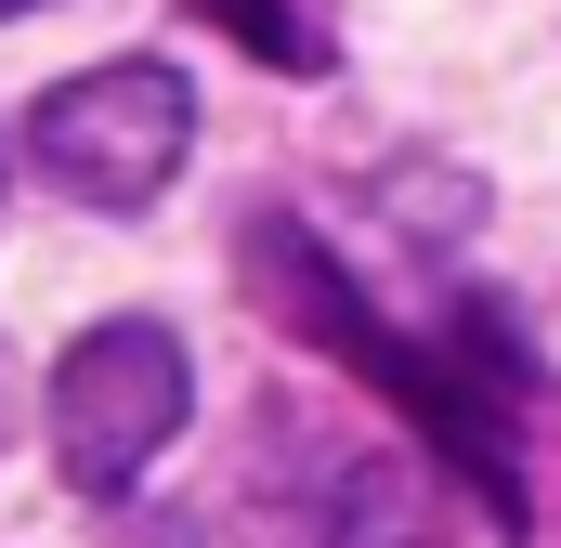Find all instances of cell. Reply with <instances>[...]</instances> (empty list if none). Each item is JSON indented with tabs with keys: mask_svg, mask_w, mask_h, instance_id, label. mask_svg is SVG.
<instances>
[{
	"mask_svg": "<svg viewBox=\"0 0 561 548\" xmlns=\"http://www.w3.org/2000/svg\"><path fill=\"white\" fill-rule=\"evenodd\" d=\"M249 262H262V287H275V313H287V327H300L313 353H340L353 379H379V392H392V406H405L431 444H444V457H457V470L483 483V510H496V523L523 536V470H510V431H496V406H510V392H496V379H470L457 353L405 340V327H392V313H379V300H366L353 274L313 249V222L262 209V222H249Z\"/></svg>",
	"mask_w": 561,
	"mask_h": 548,
	"instance_id": "cell-1",
	"label": "cell"
},
{
	"mask_svg": "<svg viewBox=\"0 0 561 548\" xmlns=\"http://www.w3.org/2000/svg\"><path fill=\"white\" fill-rule=\"evenodd\" d=\"M183 418H196V379H183L170 327L105 313V327L66 340V366H53V470L79 496H131L144 470L183 444Z\"/></svg>",
	"mask_w": 561,
	"mask_h": 548,
	"instance_id": "cell-2",
	"label": "cell"
},
{
	"mask_svg": "<svg viewBox=\"0 0 561 548\" xmlns=\"http://www.w3.org/2000/svg\"><path fill=\"white\" fill-rule=\"evenodd\" d=\"M196 144V92L183 66H79L66 92H39L26 118V170L79 209H157L170 170Z\"/></svg>",
	"mask_w": 561,
	"mask_h": 548,
	"instance_id": "cell-3",
	"label": "cell"
},
{
	"mask_svg": "<svg viewBox=\"0 0 561 548\" xmlns=\"http://www.w3.org/2000/svg\"><path fill=\"white\" fill-rule=\"evenodd\" d=\"M196 13H209L222 39H249L262 66H287V79H313V26H300L287 0H196Z\"/></svg>",
	"mask_w": 561,
	"mask_h": 548,
	"instance_id": "cell-4",
	"label": "cell"
},
{
	"mask_svg": "<svg viewBox=\"0 0 561 548\" xmlns=\"http://www.w3.org/2000/svg\"><path fill=\"white\" fill-rule=\"evenodd\" d=\"M13 431H26V366L0 353V444H13Z\"/></svg>",
	"mask_w": 561,
	"mask_h": 548,
	"instance_id": "cell-5",
	"label": "cell"
},
{
	"mask_svg": "<svg viewBox=\"0 0 561 548\" xmlns=\"http://www.w3.org/2000/svg\"><path fill=\"white\" fill-rule=\"evenodd\" d=\"M13 13H39V0H0V26H13Z\"/></svg>",
	"mask_w": 561,
	"mask_h": 548,
	"instance_id": "cell-6",
	"label": "cell"
}]
</instances>
